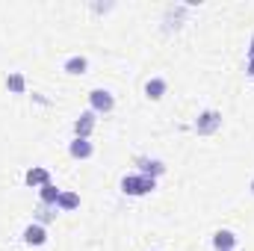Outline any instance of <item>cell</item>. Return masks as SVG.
<instances>
[{
	"instance_id": "6da1fadb",
	"label": "cell",
	"mask_w": 254,
	"mask_h": 251,
	"mask_svg": "<svg viewBox=\"0 0 254 251\" xmlns=\"http://www.w3.org/2000/svg\"><path fill=\"white\" fill-rule=\"evenodd\" d=\"M154 189H157V181H154V178H145V175H139V172L122 178V192H125V195L142 198V195H148V192H154Z\"/></svg>"
},
{
	"instance_id": "7a4b0ae2",
	"label": "cell",
	"mask_w": 254,
	"mask_h": 251,
	"mask_svg": "<svg viewBox=\"0 0 254 251\" xmlns=\"http://www.w3.org/2000/svg\"><path fill=\"white\" fill-rule=\"evenodd\" d=\"M89 107H92L95 116H110V113L116 110V98H113V92H107V89H92V92H89Z\"/></svg>"
},
{
	"instance_id": "3957f363",
	"label": "cell",
	"mask_w": 254,
	"mask_h": 251,
	"mask_svg": "<svg viewBox=\"0 0 254 251\" xmlns=\"http://www.w3.org/2000/svg\"><path fill=\"white\" fill-rule=\"evenodd\" d=\"M219 127H222V113H219V110H204V113L195 119V133H198V136H213Z\"/></svg>"
},
{
	"instance_id": "277c9868",
	"label": "cell",
	"mask_w": 254,
	"mask_h": 251,
	"mask_svg": "<svg viewBox=\"0 0 254 251\" xmlns=\"http://www.w3.org/2000/svg\"><path fill=\"white\" fill-rule=\"evenodd\" d=\"M133 166H136V172L139 175H145V178H160V175H166V163L163 160H154V157H136L133 160Z\"/></svg>"
},
{
	"instance_id": "5b68a950",
	"label": "cell",
	"mask_w": 254,
	"mask_h": 251,
	"mask_svg": "<svg viewBox=\"0 0 254 251\" xmlns=\"http://www.w3.org/2000/svg\"><path fill=\"white\" fill-rule=\"evenodd\" d=\"M21 237H24V243H27L30 249H42V246L48 243V231H45V225H39V222H30Z\"/></svg>"
},
{
	"instance_id": "8992f818",
	"label": "cell",
	"mask_w": 254,
	"mask_h": 251,
	"mask_svg": "<svg viewBox=\"0 0 254 251\" xmlns=\"http://www.w3.org/2000/svg\"><path fill=\"white\" fill-rule=\"evenodd\" d=\"M98 125V116L92 113V110H86V113H80L77 116V122H74V136L77 139H89L92 136V130Z\"/></svg>"
},
{
	"instance_id": "52a82bcc",
	"label": "cell",
	"mask_w": 254,
	"mask_h": 251,
	"mask_svg": "<svg viewBox=\"0 0 254 251\" xmlns=\"http://www.w3.org/2000/svg\"><path fill=\"white\" fill-rule=\"evenodd\" d=\"M237 243H240V237H237L234 231H228V228H222V231L213 234V249L216 251H234Z\"/></svg>"
},
{
	"instance_id": "ba28073f",
	"label": "cell",
	"mask_w": 254,
	"mask_h": 251,
	"mask_svg": "<svg viewBox=\"0 0 254 251\" xmlns=\"http://www.w3.org/2000/svg\"><path fill=\"white\" fill-rule=\"evenodd\" d=\"M190 9H192L190 3H175V6H169V9H166V30H178Z\"/></svg>"
},
{
	"instance_id": "9c48e42d",
	"label": "cell",
	"mask_w": 254,
	"mask_h": 251,
	"mask_svg": "<svg viewBox=\"0 0 254 251\" xmlns=\"http://www.w3.org/2000/svg\"><path fill=\"white\" fill-rule=\"evenodd\" d=\"M24 184H27V187H33V189H42L45 184H51V172H48L45 166H33V169H27Z\"/></svg>"
},
{
	"instance_id": "30bf717a",
	"label": "cell",
	"mask_w": 254,
	"mask_h": 251,
	"mask_svg": "<svg viewBox=\"0 0 254 251\" xmlns=\"http://www.w3.org/2000/svg\"><path fill=\"white\" fill-rule=\"evenodd\" d=\"M68 154L74 157V160H89L92 154H95V145L89 142V139H71V145H68Z\"/></svg>"
},
{
	"instance_id": "8fae6325",
	"label": "cell",
	"mask_w": 254,
	"mask_h": 251,
	"mask_svg": "<svg viewBox=\"0 0 254 251\" xmlns=\"http://www.w3.org/2000/svg\"><path fill=\"white\" fill-rule=\"evenodd\" d=\"M63 71L65 74H74V77H77V74H86V71H89V60L80 57V54H74V57H68L63 63Z\"/></svg>"
},
{
	"instance_id": "7c38bea8",
	"label": "cell",
	"mask_w": 254,
	"mask_h": 251,
	"mask_svg": "<svg viewBox=\"0 0 254 251\" xmlns=\"http://www.w3.org/2000/svg\"><path fill=\"white\" fill-rule=\"evenodd\" d=\"M6 89H9L12 95H27V80H24V74H21V71H9V74H6Z\"/></svg>"
},
{
	"instance_id": "4fadbf2b",
	"label": "cell",
	"mask_w": 254,
	"mask_h": 251,
	"mask_svg": "<svg viewBox=\"0 0 254 251\" xmlns=\"http://www.w3.org/2000/svg\"><path fill=\"white\" fill-rule=\"evenodd\" d=\"M166 89H169V83H166L163 77H151V80L145 83V95H148L151 101H160V98L166 95Z\"/></svg>"
},
{
	"instance_id": "5bb4252c",
	"label": "cell",
	"mask_w": 254,
	"mask_h": 251,
	"mask_svg": "<svg viewBox=\"0 0 254 251\" xmlns=\"http://www.w3.org/2000/svg\"><path fill=\"white\" fill-rule=\"evenodd\" d=\"M60 192H63V189L57 187L54 181H51V184H45V187L39 189V204H51V207H57V201H60Z\"/></svg>"
},
{
	"instance_id": "9a60e30c",
	"label": "cell",
	"mask_w": 254,
	"mask_h": 251,
	"mask_svg": "<svg viewBox=\"0 0 254 251\" xmlns=\"http://www.w3.org/2000/svg\"><path fill=\"white\" fill-rule=\"evenodd\" d=\"M80 207V195L77 192H60V201H57V210L60 213H71Z\"/></svg>"
},
{
	"instance_id": "2e32d148",
	"label": "cell",
	"mask_w": 254,
	"mask_h": 251,
	"mask_svg": "<svg viewBox=\"0 0 254 251\" xmlns=\"http://www.w3.org/2000/svg\"><path fill=\"white\" fill-rule=\"evenodd\" d=\"M57 213H60L57 207H51V204H39V207H36V222H39V225H48V222L57 219Z\"/></svg>"
},
{
	"instance_id": "e0dca14e",
	"label": "cell",
	"mask_w": 254,
	"mask_h": 251,
	"mask_svg": "<svg viewBox=\"0 0 254 251\" xmlns=\"http://www.w3.org/2000/svg\"><path fill=\"white\" fill-rule=\"evenodd\" d=\"M246 71H249V77H254V60H249V65H246Z\"/></svg>"
},
{
	"instance_id": "ac0fdd59",
	"label": "cell",
	"mask_w": 254,
	"mask_h": 251,
	"mask_svg": "<svg viewBox=\"0 0 254 251\" xmlns=\"http://www.w3.org/2000/svg\"><path fill=\"white\" fill-rule=\"evenodd\" d=\"M249 60H254V36H252V42H249Z\"/></svg>"
},
{
	"instance_id": "d6986e66",
	"label": "cell",
	"mask_w": 254,
	"mask_h": 251,
	"mask_svg": "<svg viewBox=\"0 0 254 251\" xmlns=\"http://www.w3.org/2000/svg\"><path fill=\"white\" fill-rule=\"evenodd\" d=\"M249 189H252V195H254V181H252V184H249Z\"/></svg>"
},
{
	"instance_id": "ffe728a7",
	"label": "cell",
	"mask_w": 254,
	"mask_h": 251,
	"mask_svg": "<svg viewBox=\"0 0 254 251\" xmlns=\"http://www.w3.org/2000/svg\"><path fill=\"white\" fill-rule=\"evenodd\" d=\"M234 251H237V249H234Z\"/></svg>"
}]
</instances>
